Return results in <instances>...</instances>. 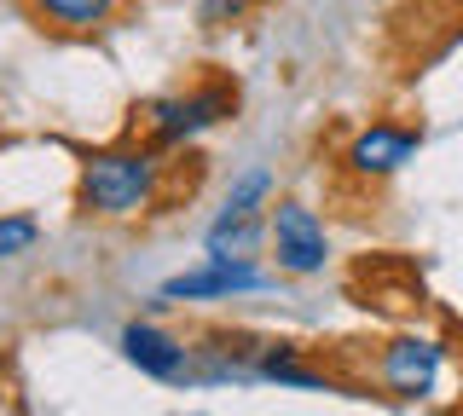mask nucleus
I'll return each mask as SVG.
<instances>
[{
    "label": "nucleus",
    "instance_id": "nucleus-11",
    "mask_svg": "<svg viewBox=\"0 0 463 416\" xmlns=\"http://www.w3.org/2000/svg\"><path fill=\"white\" fill-rule=\"evenodd\" d=\"M35 237H41L35 214H0V266L18 261V254H29V249H35Z\"/></svg>",
    "mask_w": 463,
    "mask_h": 416
},
{
    "label": "nucleus",
    "instance_id": "nucleus-5",
    "mask_svg": "<svg viewBox=\"0 0 463 416\" xmlns=\"http://www.w3.org/2000/svg\"><path fill=\"white\" fill-rule=\"evenodd\" d=\"M267 283L272 278L255 261H197L192 272L168 278L156 300H226V295H255V290H267Z\"/></svg>",
    "mask_w": 463,
    "mask_h": 416
},
{
    "label": "nucleus",
    "instance_id": "nucleus-3",
    "mask_svg": "<svg viewBox=\"0 0 463 416\" xmlns=\"http://www.w3.org/2000/svg\"><path fill=\"white\" fill-rule=\"evenodd\" d=\"M267 243H272V261H279V272H289V278H313V272H325V261H330L325 220H318L307 203H296V197H284V203L272 208Z\"/></svg>",
    "mask_w": 463,
    "mask_h": 416
},
{
    "label": "nucleus",
    "instance_id": "nucleus-12",
    "mask_svg": "<svg viewBox=\"0 0 463 416\" xmlns=\"http://www.w3.org/2000/svg\"><path fill=\"white\" fill-rule=\"evenodd\" d=\"M260 0H197V23L203 30H226V23H243Z\"/></svg>",
    "mask_w": 463,
    "mask_h": 416
},
{
    "label": "nucleus",
    "instance_id": "nucleus-4",
    "mask_svg": "<svg viewBox=\"0 0 463 416\" xmlns=\"http://www.w3.org/2000/svg\"><path fill=\"white\" fill-rule=\"evenodd\" d=\"M440 365H446V347L434 336H400V341H388V347L376 353V376H383V387L400 393V399L434 393Z\"/></svg>",
    "mask_w": 463,
    "mask_h": 416
},
{
    "label": "nucleus",
    "instance_id": "nucleus-1",
    "mask_svg": "<svg viewBox=\"0 0 463 416\" xmlns=\"http://www.w3.org/2000/svg\"><path fill=\"white\" fill-rule=\"evenodd\" d=\"M163 151L156 145H105L81 162V208L99 220H134L156 203Z\"/></svg>",
    "mask_w": 463,
    "mask_h": 416
},
{
    "label": "nucleus",
    "instance_id": "nucleus-8",
    "mask_svg": "<svg viewBox=\"0 0 463 416\" xmlns=\"http://www.w3.org/2000/svg\"><path fill=\"white\" fill-rule=\"evenodd\" d=\"M267 243V220L260 214H221L203 232V261H255V249Z\"/></svg>",
    "mask_w": 463,
    "mask_h": 416
},
{
    "label": "nucleus",
    "instance_id": "nucleus-10",
    "mask_svg": "<svg viewBox=\"0 0 463 416\" xmlns=\"http://www.w3.org/2000/svg\"><path fill=\"white\" fill-rule=\"evenodd\" d=\"M267 191H272V174H267V168H243V174L232 180V191H226V208H221V214H260Z\"/></svg>",
    "mask_w": 463,
    "mask_h": 416
},
{
    "label": "nucleus",
    "instance_id": "nucleus-9",
    "mask_svg": "<svg viewBox=\"0 0 463 416\" xmlns=\"http://www.w3.org/2000/svg\"><path fill=\"white\" fill-rule=\"evenodd\" d=\"M52 30H70V35H87V30H105V23L122 12V0H29Z\"/></svg>",
    "mask_w": 463,
    "mask_h": 416
},
{
    "label": "nucleus",
    "instance_id": "nucleus-2",
    "mask_svg": "<svg viewBox=\"0 0 463 416\" xmlns=\"http://www.w3.org/2000/svg\"><path fill=\"white\" fill-rule=\"evenodd\" d=\"M232 110H238V88H226V81H203L192 93L151 98V105H145V145L174 151V145H185V139L221 127Z\"/></svg>",
    "mask_w": 463,
    "mask_h": 416
},
{
    "label": "nucleus",
    "instance_id": "nucleus-6",
    "mask_svg": "<svg viewBox=\"0 0 463 416\" xmlns=\"http://www.w3.org/2000/svg\"><path fill=\"white\" fill-rule=\"evenodd\" d=\"M417 145H423V127L371 122L365 134L347 145V168H354V174H365V180H388V174H400V168L417 156Z\"/></svg>",
    "mask_w": 463,
    "mask_h": 416
},
{
    "label": "nucleus",
    "instance_id": "nucleus-7",
    "mask_svg": "<svg viewBox=\"0 0 463 416\" xmlns=\"http://www.w3.org/2000/svg\"><path fill=\"white\" fill-rule=\"evenodd\" d=\"M122 358L139 370V376H151V382L192 376V347H185L180 336H168V329L145 324V319H134V324L122 329Z\"/></svg>",
    "mask_w": 463,
    "mask_h": 416
}]
</instances>
